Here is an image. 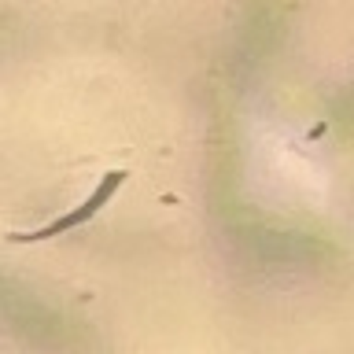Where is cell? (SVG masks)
<instances>
[{
  "mask_svg": "<svg viewBox=\"0 0 354 354\" xmlns=\"http://www.w3.org/2000/svg\"><path fill=\"white\" fill-rule=\"evenodd\" d=\"M122 185H126V170H111L104 181L93 188V196H88L82 207H74L71 214H59L55 221H48V225H41V229H33V232H15V236H11V243H41V240L59 236V232H71V229H77V225H85V221H93V218L100 214V207H104Z\"/></svg>",
  "mask_w": 354,
  "mask_h": 354,
  "instance_id": "cell-1",
  "label": "cell"
}]
</instances>
